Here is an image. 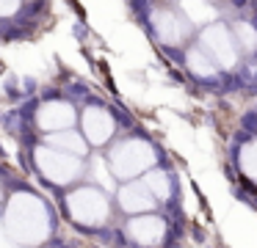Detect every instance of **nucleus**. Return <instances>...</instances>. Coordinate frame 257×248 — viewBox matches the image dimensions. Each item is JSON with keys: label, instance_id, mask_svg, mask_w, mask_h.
I'll list each match as a JSON object with an SVG mask.
<instances>
[{"label": "nucleus", "instance_id": "obj_17", "mask_svg": "<svg viewBox=\"0 0 257 248\" xmlns=\"http://www.w3.org/2000/svg\"><path fill=\"white\" fill-rule=\"evenodd\" d=\"M91 174H94L97 187H102L105 193H111L113 187H116V176H113L111 165H108V163H102L100 157H94V160H91Z\"/></svg>", "mask_w": 257, "mask_h": 248}, {"label": "nucleus", "instance_id": "obj_20", "mask_svg": "<svg viewBox=\"0 0 257 248\" xmlns=\"http://www.w3.org/2000/svg\"><path fill=\"white\" fill-rule=\"evenodd\" d=\"M0 207H3V187H0Z\"/></svg>", "mask_w": 257, "mask_h": 248}, {"label": "nucleus", "instance_id": "obj_9", "mask_svg": "<svg viewBox=\"0 0 257 248\" xmlns=\"http://www.w3.org/2000/svg\"><path fill=\"white\" fill-rule=\"evenodd\" d=\"M78 121V110L67 99H47L36 108V127L42 132H61L75 127Z\"/></svg>", "mask_w": 257, "mask_h": 248}, {"label": "nucleus", "instance_id": "obj_3", "mask_svg": "<svg viewBox=\"0 0 257 248\" xmlns=\"http://www.w3.org/2000/svg\"><path fill=\"white\" fill-rule=\"evenodd\" d=\"M108 165H111L113 176L122 182L139 179L150 168L158 165V154L147 138H124L108 152Z\"/></svg>", "mask_w": 257, "mask_h": 248}, {"label": "nucleus", "instance_id": "obj_8", "mask_svg": "<svg viewBox=\"0 0 257 248\" xmlns=\"http://www.w3.org/2000/svg\"><path fill=\"white\" fill-rule=\"evenodd\" d=\"M116 201H119V207H122V212H127V215L155 212L158 204H161L141 176L139 179H130V182H122V185L116 187Z\"/></svg>", "mask_w": 257, "mask_h": 248}, {"label": "nucleus", "instance_id": "obj_1", "mask_svg": "<svg viewBox=\"0 0 257 248\" xmlns=\"http://www.w3.org/2000/svg\"><path fill=\"white\" fill-rule=\"evenodd\" d=\"M3 229L20 248H39L53 234V215L45 198L31 190H17L3 204Z\"/></svg>", "mask_w": 257, "mask_h": 248}, {"label": "nucleus", "instance_id": "obj_6", "mask_svg": "<svg viewBox=\"0 0 257 248\" xmlns=\"http://www.w3.org/2000/svg\"><path fill=\"white\" fill-rule=\"evenodd\" d=\"M150 20V31L152 36L158 39L166 47H183L188 44L191 33H194V25L180 14V9H169V6H158L147 14Z\"/></svg>", "mask_w": 257, "mask_h": 248}, {"label": "nucleus", "instance_id": "obj_5", "mask_svg": "<svg viewBox=\"0 0 257 248\" xmlns=\"http://www.w3.org/2000/svg\"><path fill=\"white\" fill-rule=\"evenodd\" d=\"M199 44L210 53V58L216 61L224 72H232L240 66L243 53H240L238 42H235V33H232V25H229V22L216 20V22H210V25L199 28Z\"/></svg>", "mask_w": 257, "mask_h": 248}, {"label": "nucleus", "instance_id": "obj_19", "mask_svg": "<svg viewBox=\"0 0 257 248\" xmlns=\"http://www.w3.org/2000/svg\"><path fill=\"white\" fill-rule=\"evenodd\" d=\"M14 242L9 240V234H6V229H3V220H0V248H12Z\"/></svg>", "mask_w": 257, "mask_h": 248}, {"label": "nucleus", "instance_id": "obj_12", "mask_svg": "<svg viewBox=\"0 0 257 248\" xmlns=\"http://www.w3.org/2000/svg\"><path fill=\"white\" fill-rule=\"evenodd\" d=\"M45 143L53 149H61L67 154H75V157H86L89 154V141L80 130L69 127V130H61V132H47L45 135Z\"/></svg>", "mask_w": 257, "mask_h": 248}, {"label": "nucleus", "instance_id": "obj_7", "mask_svg": "<svg viewBox=\"0 0 257 248\" xmlns=\"http://www.w3.org/2000/svg\"><path fill=\"white\" fill-rule=\"evenodd\" d=\"M80 132L86 135L89 146H105L116 135V119L102 105H86L80 110Z\"/></svg>", "mask_w": 257, "mask_h": 248}, {"label": "nucleus", "instance_id": "obj_11", "mask_svg": "<svg viewBox=\"0 0 257 248\" xmlns=\"http://www.w3.org/2000/svg\"><path fill=\"white\" fill-rule=\"evenodd\" d=\"M183 64H185V69H188L196 80H216V77L224 72L221 66L210 58V53H207L202 44H191V47H185Z\"/></svg>", "mask_w": 257, "mask_h": 248}, {"label": "nucleus", "instance_id": "obj_4", "mask_svg": "<svg viewBox=\"0 0 257 248\" xmlns=\"http://www.w3.org/2000/svg\"><path fill=\"white\" fill-rule=\"evenodd\" d=\"M34 168H36V174L45 182H50V185L69 187L72 182H78L80 176H83L86 165H83V157H75V154L61 152V149L39 143V146L34 149Z\"/></svg>", "mask_w": 257, "mask_h": 248}, {"label": "nucleus", "instance_id": "obj_13", "mask_svg": "<svg viewBox=\"0 0 257 248\" xmlns=\"http://www.w3.org/2000/svg\"><path fill=\"white\" fill-rule=\"evenodd\" d=\"M177 9L194 28H205L218 20V9L210 0H177Z\"/></svg>", "mask_w": 257, "mask_h": 248}, {"label": "nucleus", "instance_id": "obj_15", "mask_svg": "<svg viewBox=\"0 0 257 248\" xmlns=\"http://www.w3.org/2000/svg\"><path fill=\"white\" fill-rule=\"evenodd\" d=\"M141 179L147 182V187H150L152 193H155L158 201H169V196H172V179H169V174L163 168H150Z\"/></svg>", "mask_w": 257, "mask_h": 248}, {"label": "nucleus", "instance_id": "obj_14", "mask_svg": "<svg viewBox=\"0 0 257 248\" xmlns=\"http://www.w3.org/2000/svg\"><path fill=\"white\" fill-rule=\"evenodd\" d=\"M235 33V42H238L240 53L243 55H254L257 53V25L251 20H238V22H229Z\"/></svg>", "mask_w": 257, "mask_h": 248}, {"label": "nucleus", "instance_id": "obj_18", "mask_svg": "<svg viewBox=\"0 0 257 248\" xmlns=\"http://www.w3.org/2000/svg\"><path fill=\"white\" fill-rule=\"evenodd\" d=\"M25 11V0H0V22H12Z\"/></svg>", "mask_w": 257, "mask_h": 248}, {"label": "nucleus", "instance_id": "obj_16", "mask_svg": "<svg viewBox=\"0 0 257 248\" xmlns=\"http://www.w3.org/2000/svg\"><path fill=\"white\" fill-rule=\"evenodd\" d=\"M238 165H240V171H243V176H249V179L257 185V138L240 146Z\"/></svg>", "mask_w": 257, "mask_h": 248}, {"label": "nucleus", "instance_id": "obj_2", "mask_svg": "<svg viewBox=\"0 0 257 248\" xmlns=\"http://www.w3.org/2000/svg\"><path fill=\"white\" fill-rule=\"evenodd\" d=\"M69 220L80 229H97L111 218V198L97 185H78L64 198Z\"/></svg>", "mask_w": 257, "mask_h": 248}, {"label": "nucleus", "instance_id": "obj_10", "mask_svg": "<svg viewBox=\"0 0 257 248\" xmlns=\"http://www.w3.org/2000/svg\"><path fill=\"white\" fill-rule=\"evenodd\" d=\"M124 234L141 248H158L166 237V220L155 212H144V215H133L124 226Z\"/></svg>", "mask_w": 257, "mask_h": 248}]
</instances>
